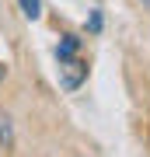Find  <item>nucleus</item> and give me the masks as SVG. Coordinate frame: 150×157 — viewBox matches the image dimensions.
Here are the masks:
<instances>
[{"label": "nucleus", "mask_w": 150, "mask_h": 157, "mask_svg": "<svg viewBox=\"0 0 150 157\" xmlns=\"http://www.w3.org/2000/svg\"><path fill=\"white\" fill-rule=\"evenodd\" d=\"M84 77H87V63H80L77 56L60 63V84L67 87V91H77L84 84Z\"/></svg>", "instance_id": "nucleus-1"}, {"label": "nucleus", "mask_w": 150, "mask_h": 157, "mask_svg": "<svg viewBox=\"0 0 150 157\" xmlns=\"http://www.w3.org/2000/svg\"><path fill=\"white\" fill-rule=\"evenodd\" d=\"M77 49H80V39H77V35H63V39H60V45H56V59H73V56H77Z\"/></svg>", "instance_id": "nucleus-2"}, {"label": "nucleus", "mask_w": 150, "mask_h": 157, "mask_svg": "<svg viewBox=\"0 0 150 157\" xmlns=\"http://www.w3.org/2000/svg\"><path fill=\"white\" fill-rule=\"evenodd\" d=\"M0 147H4V150H11V147H14V126H11V119H7V115H0Z\"/></svg>", "instance_id": "nucleus-3"}, {"label": "nucleus", "mask_w": 150, "mask_h": 157, "mask_svg": "<svg viewBox=\"0 0 150 157\" xmlns=\"http://www.w3.org/2000/svg\"><path fill=\"white\" fill-rule=\"evenodd\" d=\"M17 4H21V14L28 21H39L42 17V0H17Z\"/></svg>", "instance_id": "nucleus-4"}, {"label": "nucleus", "mask_w": 150, "mask_h": 157, "mask_svg": "<svg viewBox=\"0 0 150 157\" xmlns=\"http://www.w3.org/2000/svg\"><path fill=\"white\" fill-rule=\"evenodd\" d=\"M91 32H101V11H91Z\"/></svg>", "instance_id": "nucleus-5"}, {"label": "nucleus", "mask_w": 150, "mask_h": 157, "mask_svg": "<svg viewBox=\"0 0 150 157\" xmlns=\"http://www.w3.org/2000/svg\"><path fill=\"white\" fill-rule=\"evenodd\" d=\"M4 77H7V67H0V80H4Z\"/></svg>", "instance_id": "nucleus-6"}, {"label": "nucleus", "mask_w": 150, "mask_h": 157, "mask_svg": "<svg viewBox=\"0 0 150 157\" xmlns=\"http://www.w3.org/2000/svg\"><path fill=\"white\" fill-rule=\"evenodd\" d=\"M140 4H143V7H147V11H150V0H140Z\"/></svg>", "instance_id": "nucleus-7"}]
</instances>
